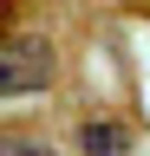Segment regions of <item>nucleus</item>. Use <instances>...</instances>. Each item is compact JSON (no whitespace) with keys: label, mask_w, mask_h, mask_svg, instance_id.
<instances>
[{"label":"nucleus","mask_w":150,"mask_h":156,"mask_svg":"<svg viewBox=\"0 0 150 156\" xmlns=\"http://www.w3.org/2000/svg\"><path fill=\"white\" fill-rule=\"evenodd\" d=\"M52 85V46L46 39H0V98H26V91H46Z\"/></svg>","instance_id":"1"},{"label":"nucleus","mask_w":150,"mask_h":156,"mask_svg":"<svg viewBox=\"0 0 150 156\" xmlns=\"http://www.w3.org/2000/svg\"><path fill=\"white\" fill-rule=\"evenodd\" d=\"M79 150L85 156H130V130L111 124V117H91V124L79 130Z\"/></svg>","instance_id":"2"},{"label":"nucleus","mask_w":150,"mask_h":156,"mask_svg":"<svg viewBox=\"0 0 150 156\" xmlns=\"http://www.w3.org/2000/svg\"><path fill=\"white\" fill-rule=\"evenodd\" d=\"M0 156H52L39 136H0Z\"/></svg>","instance_id":"3"}]
</instances>
